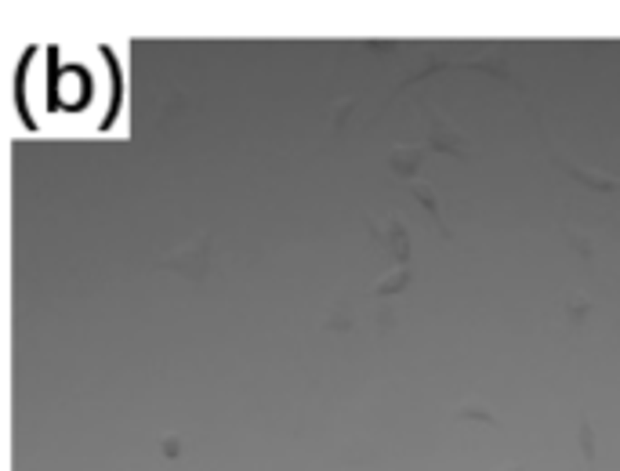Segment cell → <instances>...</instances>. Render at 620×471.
<instances>
[{
	"mask_svg": "<svg viewBox=\"0 0 620 471\" xmlns=\"http://www.w3.org/2000/svg\"><path fill=\"white\" fill-rule=\"evenodd\" d=\"M428 146L432 149H439V152H450V156H457V160H468V149H472V141H468V134H461L450 120H443L439 112H428Z\"/></svg>",
	"mask_w": 620,
	"mask_h": 471,
	"instance_id": "obj_1",
	"label": "cell"
},
{
	"mask_svg": "<svg viewBox=\"0 0 620 471\" xmlns=\"http://www.w3.org/2000/svg\"><path fill=\"white\" fill-rule=\"evenodd\" d=\"M421 51H425V59L414 62V69H406V77L396 83V91H406V88H414V83H421V80H428V77H435V73H443V69L454 66V54L446 51V44H421Z\"/></svg>",
	"mask_w": 620,
	"mask_h": 471,
	"instance_id": "obj_2",
	"label": "cell"
},
{
	"mask_svg": "<svg viewBox=\"0 0 620 471\" xmlns=\"http://www.w3.org/2000/svg\"><path fill=\"white\" fill-rule=\"evenodd\" d=\"M464 66H468V69H479V73H490V77H497V80H508V83H515V88H523L501 44H493V48L479 51V54H468V59H464Z\"/></svg>",
	"mask_w": 620,
	"mask_h": 471,
	"instance_id": "obj_3",
	"label": "cell"
},
{
	"mask_svg": "<svg viewBox=\"0 0 620 471\" xmlns=\"http://www.w3.org/2000/svg\"><path fill=\"white\" fill-rule=\"evenodd\" d=\"M548 156H552V163H555V167H562L570 178H577L581 185H591V189H599V192H617V189H620V181H617V178H606V174H599V170H591V167H581V163L566 160V156H559V152H555V146H552V152H548Z\"/></svg>",
	"mask_w": 620,
	"mask_h": 471,
	"instance_id": "obj_4",
	"label": "cell"
},
{
	"mask_svg": "<svg viewBox=\"0 0 620 471\" xmlns=\"http://www.w3.org/2000/svg\"><path fill=\"white\" fill-rule=\"evenodd\" d=\"M421 146H396L388 152V167L396 170V174H403V178H410L414 170H417V163H421Z\"/></svg>",
	"mask_w": 620,
	"mask_h": 471,
	"instance_id": "obj_5",
	"label": "cell"
},
{
	"mask_svg": "<svg viewBox=\"0 0 620 471\" xmlns=\"http://www.w3.org/2000/svg\"><path fill=\"white\" fill-rule=\"evenodd\" d=\"M410 192L425 203V210H428V218L439 225V232L446 236V239H454V232H450V225H446V218H443V210H439V199H435V192L428 189V185H421V181H410Z\"/></svg>",
	"mask_w": 620,
	"mask_h": 471,
	"instance_id": "obj_6",
	"label": "cell"
},
{
	"mask_svg": "<svg viewBox=\"0 0 620 471\" xmlns=\"http://www.w3.org/2000/svg\"><path fill=\"white\" fill-rule=\"evenodd\" d=\"M454 417H479V421H486V424H501L483 403H457V406H454Z\"/></svg>",
	"mask_w": 620,
	"mask_h": 471,
	"instance_id": "obj_7",
	"label": "cell"
},
{
	"mask_svg": "<svg viewBox=\"0 0 620 471\" xmlns=\"http://www.w3.org/2000/svg\"><path fill=\"white\" fill-rule=\"evenodd\" d=\"M406 279H410V268H396V276H392V279H381L374 294H377V297H385V294H388V297H396V294H399V287H403Z\"/></svg>",
	"mask_w": 620,
	"mask_h": 471,
	"instance_id": "obj_8",
	"label": "cell"
},
{
	"mask_svg": "<svg viewBox=\"0 0 620 471\" xmlns=\"http://www.w3.org/2000/svg\"><path fill=\"white\" fill-rule=\"evenodd\" d=\"M508 471H519V468H508Z\"/></svg>",
	"mask_w": 620,
	"mask_h": 471,
	"instance_id": "obj_9",
	"label": "cell"
}]
</instances>
